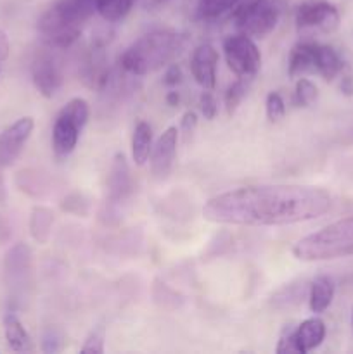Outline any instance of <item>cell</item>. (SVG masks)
Here are the masks:
<instances>
[{
	"instance_id": "9a60e30c",
	"label": "cell",
	"mask_w": 353,
	"mask_h": 354,
	"mask_svg": "<svg viewBox=\"0 0 353 354\" xmlns=\"http://www.w3.org/2000/svg\"><path fill=\"white\" fill-rule=\"evenodd\" d=\"M134 190L130 168L123 154H116L107 175V203L113 207L120 206L130 197Z\"/></svg>"
},
{
	"instance_id": "4fadbf2b",
	"label": "cell",
	"mask_w": 353,
	"mask_h": 354,
	"mask_svg": "<svg viewBox=\"0 0 353 354\" xmlns=\"http://www.w3.org/2000/svg\"><path fill=\"white\" fill-rule=\"evenodd\" d=\"M176 144H179V130L175 127H170L152 145L151 173L154 175V178L165 180L172 173L176 156Z\"/></svg>"
},
{
	"instance_id": "d6a6232c",
	"label": "cell",
	"mask_w": 353,
	"mask_h": 354,
	"mask_svg": "<svg viewBox=\"0 0 353 354\" xmlns=\"http://www.w3.org/2000/svg\"><path fill=\"white\" fill-rule=\"evenodd\" d=\"M42 349L45 353H57L61 351V335L55 330H47L44 334V341H42Z\"/></svg>"
},
{
	"instance_id": "d590c367",
	"label": "cell",
	"mask_w": 353,
	"mask_h": 354,
	"mask_svg": "<svg viewBox=\"0 0 353 354\" xmlns=\"http://www.w3.org/2000/svg\"><path fill=\"white\" fill-rule=\"evenodd\" d=\"M7 55H9V41H7L6 35L0 31V61L7 59Z\"/></svg>"
},
{
	"instance_id": "277c9868",
	"label": "cell",
	"mask_w": 353,
	"mask_h": 354,
	"mask_svg": "<svg viewBox=\"0 0 353 354\" xmlns=\"http://www.w3.org/2000/svg\"><path fill=\"white\" fill-rule=\"evenodd\" d=\"M293 254L300 261H327L353 256V216L334 221L298 241Z\"/></svg>"
},
{
	"instance_id": "9c48e42d",
	"label": "cell",
	"mask_w": 353,
	"mask_h": 354,
	"mask_svg": "<svg viewBox=\"0 0 353 354\" xmlns=\"http://www.w3.org/2000/svg\"><path fill=\"white\" fill-rule=\"evenodd\" d=\"M224 55L228 69L235 76L253 78L262 66V54L248 35H230L224 40Z\"/></svg>"
},
{
	"instance_id": "603a6c76",
	"label": "cell",
	"mask_w": 353,
	"mask_h": 354,
	"mask_svg": "<svg viewBox=\"0 0 353 354\" xmlns=\"http://www.w3.org/2000/svg\"><path fill=\"white\" fill-rule=\"evenodd\" d=\"M52 223H54V213L48 207L35 206L30 216V232L33 239L40 244H45L51 235Z\"/></svg>"
},
{
	"instance_id": "d6986e66",
	"label": "cell",
	"mask_w": 353,
	"mask_h": 354,
	"mask_svg": "<svg viewBox=\"0 0 353 354\" xmlns=\"http://www.w3.org/2000/svg\"><path fill=\"white\" fill-rule=\"evenodd\" d=\"M3 332H6V341L14 353H33L35 344L31 341L30 334L23 327L19 318L14 313H7L3 317Z\"/></svg>"
},
{
	"instance_id": "1f68e13d",
	"label": "cell",
	"mask_w": 353,
	"mask_h": 354,
	"mask_svg": "<svg viewBox=\"0 0 353 354\" xmlns=\"http://www.w3.org/2000/svg\"><path fill=\"white\" fill-rule=\"evenodd\" d=\"M197 128V114L194 111H187L182 116V123H180V131L183 135V140H189L192 133Z\"/></svg>"
},
{
	"instance_id": "30bf717a",
	"label": "cell",
	"mask_w": 353,
	"mask_h": 354,
	"mask_svg": "<svg viewBox=\"0 0 353 354\" xmlns=\"http://www.w3.org/2000/svg\"><path fill=\"white\" fill-rule=\"evenodd\" d=\"M111 69L107 66L106 45L104 41H92L80 61V78L89 88L104 90L111 80Z\"/></svg>"
},
{
	"instance_id": "4dcf8cb0",
	"label": "cell",
	"mask_w": 353,
	"mask_h": 354,
	"mask_svg": "<svg viewBox=\"0 0 353 354\" xmlns=\"http://www.w3.org/2000/svg\"><path fill=\"white\" fill-rule=\"evenodd\" d=\"M199 107H201V113H203V116L206 118V120H215V116H217L218 113V104H217V99H215V95L211 93V90H206V92H203V95H201L199 99Z\"/></svg>"
},
{
	"instance_id": "ba28073f",
	"label": "cell",
	"mask_w": 353,
	"mask_h": 354,
	"mask_svg": "<svg viewBox=\"0 0 353 354\" xmlns=\"http://www.w3.org/2000/svg\"><path fill=\"white\" fill-rule=\"evenodd\" d=\"M57 48L44 45V48L35 52L31 61V80L38 93L52 99L61 90L64 82V66Z\"/></svg>"
},
{
	"instance_id": "7402d4cb",
	"label": "cell",
	"mask_w": 353,
	"mask_h": 354,
	"mask_svg": "<svg viewBox=\"0 0 353 354\" xmlns=\"http://www.w3.org/2000/svg\"><path fill=\"white\" fill-rule=\"evenodd\" d=\"M152 151V128L145 121H138L132 137V158L135 165L144 166L151 158Z\"/></svg>"
},
{
	"instance_id": "4316f807",
	"label": "cell",
	"mask_w": 353,
	"mask_h": 354,
	"mask_svg": "<svg viewBox=\"0 0 353 354\" xmlns=\"http://www.w3.org/2000/svg\"><path fill=\"white\" fill-rule=\"evenodd\" d=\"M318 88L311 80L301 76L296 82V88H294V102L300 107H310L311 104L317 100Z\"/></svg>"
},
{
	"instance_id": "5b68a950",
	"label": "cell",
	"mask_w": 353,
	"mask_h": 354,
	"mask_svg": "<svg viewBox=\"0 0 353 354\" xmlns=\"http://www.w3.org/2000/svg\"><path fill=\"white\" fill-rule=\"evenodd\" d=\"M287 0H241L232 10L239 33L251 38H265L279 23Z\"/></svg>"
},
{
	"instance_id": "ac0fdd59",
	"label": "cell",
	"mask_w": 353,
	"mask_h": 354,
	"mask_svg": "<svg viewBox=\"0 0 353 354\" xmlns=\"http://www.w3.org/2000/svg\"><path fill=\"white\" fill-rule=\"evenodd\" d=\"M336 286L332 282L331 277L327 275H318L314 282L310 283L308 289V304H310L311 313L320 315L332 304L334 299Z\"/></svg>"
},
{
	"instance_id": "836d02e7",
	"label": "cell",
	"mask_w": 353,
	"mask_h": 354,
	"mask_svg": "<svg viewBox=\"0 0 353 354\" xmlns=\"http://www.w3.org/2000/svg\"><path fill=\"white\" fill-rule=\"evenodd\" d=\"M180 82H182V69H180V66L172 64L166 69L163 83H165L166 86H176Z\"/></svg>"
},
{
	"instance_id": "cb8c5ba5",
	"label": "cell",
	"mask_w": 353,
	"mask_h": 354,
	"mask_svg": "<svg viewBox=\"0 0 353 354\" xmlns=\"http://www.w3.org/2000/svg\"><path fill=\"white\" fill-rule=\"evenodd\" d=\"M241 0H197L196 10L201 19L215 21L230 16Z\"/></svg>"
},
{
	"instance_id": "e0dca14e",
	"label": "cell",
	"mask_w": 353,
	"mask_h": 354,
	"mask_svg": "<svg viewBox=\"0 0 353 354\" xmlns=\"http://www.w3.org/2000/svg\"><path fill=\"white\" fill-rule=\"evenodd\" d=\"M294 335H296L300 354H305L311 351V349L318 348V346L324 342L325 324L317 317L308 318V320L301 322V324L298 325L296 330H294Z\"/></svg>"
},
{
	"instance_id": "f35d334b",
	"label": "cell",
	"mask_w": 353,
	"mask_h": 354,
	"mask_svg": "<svg viewBox=\"0 0 353 354\" xmlns=\"http://www.w3.org/2000/svg\"><path fill=\"white\" fill-rule=\"evenodd\" d=\"M352 325H353V311H352Z\"/></svg>"
},
{
	"instance_id": "74e56055",
	"label": "cell",
	"mask_w": 353,
	"mask_h": 354,
	"mask_svg": "<svg viewBox=\"0 0 353 354\" xmlns=\"http://www.w3.org/2000/svg\"><path fill=\"white\" fill-rule=\"evenodd\" d=\"M7 237H9V227H7L6 220L0 216V242L7 241Z\"/></svg>"
},
{
	"instance_id": "7c38bea8",
	"label": "cell",
	"mask_w": 353,
	"mask_h": 354,
	"mask_svg": "<svg viewBox=\"0 0 353 354\" xmlns=\"http://www.w3.org/2000/svg\"><path fill=\"white\" fill-rule=\"evenodd\" d=\"M35 128L33 118H19L0 133V168H9L23 152Z\"/></svg>"
},
{
	"instance_id": "f1b7e54d",
	"label": "cell",
	"mask_w": 353,
	"mask_h": 354,
	"mask_svg": "<svg viewBox=\"0 0 353 354\" xmlns=\"http://www.w3.org/2000/svg\"><path fill=\"white\" fill-rule=\"evenodd\" d=\"M294 330L296 328L293 325H286L279 337V344H277L275 353L277 354H300V349H298L296 335H294Z\"/></svg>"
},
{
	"instance_id": "2e32d148",
	"label": "cell",
	"mask_w": 353,
	"mask_h": 354,
	"mask_svg": "<svg viewBox=\"0 0 353 354\" xmlns=\"http://www.w3.org/2000/svg\"><path fill=\"white\" fill-rule=\"evenodd\" d=\"M317 45L315 41L305 40L293 47L287 61L289 78H301L305 75H317Z\"/></svg>"
},
{
	"instance_id": "e575fe53",
	"label": "cell",
	"mask_w": 353,
	"mask_h": 354,
	"mask_svg": "<svg viewBox=\"0 0 353 354\" xmlns=\"http://www.w3.org/2000/svg\"><path fill=\"white\" fill-rule=\"evenodd\" d=\"M339 90L345 93L346 97L353 95V76L348 75V73H341V82H339Z\"/></svg>"
},
{
	"instance_id": "7a4b0ae2",
	"label": "cell",
	"mask_w": 353,
	"mask_h": 354,
	"mask_svg": "<svg viewBox=\"0 0 353 354\" xmlns=\"http://www.w3.org/2000/svg\"><path fill=\"white\" fill-rule=\"evenodd\" d=\"M185 38L175 30L159 28L142 35L120 55V69L125 75L144 76L165 68L180 54Z\"/></svg>"
},
{
	"instance_id": "ffe728a7",
	"label": "cell",
	"mask_w": 353,
	"mask_h": 354,
	"mask_svg": "<svg viewBox=\"0 0 353 354\" xmlns=\"http://www.w3.org/2000/svg\"><path fill=\"white\" fill-rule=\"evenodd\" d=\"M345 71V61L331 45H317V75L325 82H334Z\"/></svg>"
},
{
	"instance_id": "8992f818",
	"label": "cell",
	"mask_w": 353,
	"mask_h": 354,
	"mask_svg": "<svg viewBox=\"0 0 353 354\" xmlns=\"http://www.w3.org/2000/svg\"><path fill=\"white\" fill-rule=\"evenodd\" d=\"M89 116V104L80 97L71 99L62 107L61 113L55 118L54 128H52V151H54L55 158L66 159L75 151L80 133L85 128Z\"/></svg>"
},
{
	"instance_id": "5bb4252c",
	"label": "cell",
	"mask_w": 353,
	"mask_h": 354,
	"mask_svg": "<svg viewBox=\"0 0 353 354\" xmlns=\"http://www.w3.org/2000/svg\"><path fill=\"white\" fill-rule=\"evenodd\" d=\"M218 52L211 44H203L192 52L190 57V73L197 85L204 90H213L217 85Z\"/></svg>"
},
{
	"instance_id": "8d00e7d4",
	"label": "cell",
	"mask_w": 353,
	"mask_h": 354,
	"mask_svg": "<svg viewBox=\"0 0 353 354\" xmlns=\"http://www.w3.org/2000/svg\"><path fill=\"white\" fill-rule=\"evenodd\" d=\"M166 102H168V106H172V107L179 106V102H180L179 92H175V90H172V92L166 93Z\"/></svg>"
},
{
	"instance_id": "6da1fadb",
	"label": "cell",
	"mask_w": 353,
	"mask_h": 354,
	"mask_svg": "<svg viewBox=\"0 0 353 354\" xmlns=\"http://www.w3.org/2000/svg\"><path fill=\"white\" fill-rule=\"evenodd\" d=\"M331 207V194L320 187L251 185L211 197L203 216L221 225L279 227L315 220Z\"/></svg>"
},
{
	"instance_id": "d4e9b609",
	"label": "cell",
	"mask_w": 353,
	"mask_h": 354,
	"mask_svg": "<svg viewBox=\"0 0 353 354\" xmlns=\"http://www.w3.org/2000/svg\"><path fill=\"white\" fill-rule=\"evenodd\" d=\"M93 2H96L97 14H100L102 19L116 23L130 12L137 0H93Z\"/></svg>"
},
{
	"instance_id": "8fae6325",
	"label": "cell",
	"mask_w": 353,
	"mask_h": 354,
	"mask_svg": "<svg viewBox=\"0 0 353 354\" xmlns=\"http://www.w3.org/2000/svg\"><path fill=\"white\" fill-rule=\"evenodd\" d=\"M6 283L12 294H21L30 286L31 249L26 244H16L7 251L3 259Z\"/></svg>"
},
{
	"instance_id": "83f0119b",
	"label": "cell",
	"mask_w": 353,
	"mask_h": 354,
	"mask_svg": "<svg viewBox=\"0 0 353 354\" xmlns=\"http://www.w3.org/2000/svg\"><path fill=\"white\" fill-rule=\"evenodd\" d=\"M265 109L270 123H277L279 120H282L284 114H286V104H284V99L279 92H270L266 95Z\"/></svg>"
},
{
	"instance_id": "44dd1931",
	"label": "cell",
	"mask_w": 353,
	"mask_h": 354,
	"mask_svg": "<svg viewBox=\"0 0 353 354\" xmlns=\"http://www.w3.org/2000/svg\"><path fill=\"white\" fill-rule=\"evenodd\" d=\"M308 289H310V286H307L305 282L286 283L282 289H279L272 296V306L280 311L294 310L303 303L305 297H308Z\"/></svg>"
},
{
	"instance_id": "f546056e",
	"label": "cell",
	"mask_w": 353,
	"mask_h": 354,
	"mask_svg": "<svg viewBox=\"0 0 353 354\" xmlns=\"http://www.w3.org/2000/svg\"><path fill=\"white\" fill-rule=\"evenodd\" d=\"M104 341H106V330L104 327H96L87 337L83 344L82 353L85 354H102L104 353Z\"/></svg>"
},
{
	"instance_id": "484cf974",
	"label": "cell",
	"mask_w": 353,
	"mask_h": 354,
	"mask_svg": "<svg viewBox=\"0 0 353 354\" xmlns=\"http://www.w3.org/2000/svg\"><path fill=\"white\" fill-rule=\"evenodd\" d=\"M249 82H251V78H246V76H237V80H235V82L228 86L227 93H225V107H227V113L230 114V116L235 113V109L239 107V104L242 102V99H244L246 93H248Z\"/></svg>"
},
{
	"instance_id": "3957f363",
	"label": "cell",
	"mask_w": 353,
	"mask_h": 354,
	"mask_svg": "<svg viewBox=\"0 0 353 354\" xmlns=\"http://www.w3.org/2000/svg\"><path fill=\"white\" fill-rule=\"evenodd\" d=\"M96 12L93 0H57L38 19L42 44L57 50L73 47Z\"/></svg>"
},
{
	"instance_id": "52a82bcc",
	"label": "cell",
	"mask_w": 353,
	"mask_h": 354,
	"mask_svg": "<svg viewBox=\"0 0 353 354\" xmlns=\"http://www.w3.org/2000/svg\"><path fill=\"white\" fill-rule=\"evenodd\" d=\"M294 21L300 33L329 35L338 30L341 16L338 7L329 0H303L296 7Z\"/></svg>"
}]
</instances>
